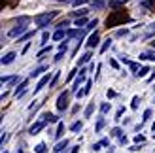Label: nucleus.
Here are the masks:
<instances>
[{
    "label": "nucleus",
    "mask_w": 155,
    "mask_h": 153,
    "mask_svg": "<svg viewBox=\"0 0 155 153\" xmlns=\"http://www.w3.org/2000/svg\"><path fill=\"white\" fill-rule=\"evenodd\" d=\"M155 60V55H151V53H142V55H140V60Z\"/></svg>",
    "instance_id": "obj_22"
},
{
    "label": "nucleus",
    "mask_w": 155,
    "mask_h": 153,
    "mask_svg": "<svg viewBox=\"0 0 155 153\" xmlns=\"http://www.w3.org/2000/svg\"><path fill=\"white\" fill-rule=\"evenodd\" d=\"M19 153H23V151H19Z\"/></svg>",
    "instance_id": "obj_51"
},
{
    "label": "nucleus",
    "mask_w": 155,
    "mask_h": 153,
    "mask_svg": "<svg viewBox=\"0 0 155 153\" xmlns=\"http://www.w3.org/2000/svg\"><path fill=\"white\" fill-rule=\"evenodd\" d=\"M51 51V47H44L40 53H38V59H44V55H45V53H49Z\"/></svg>",
    "instance_id": "obj_30"
},
{
    "label": "nucleus",
    "mask_w": 155,
    "mask_h": 153,
    "mask_svg": "<svg viewBox=\"0 0 155 153\" xmlns=\"http://www.w3.org/2000/svg\"><path fill=\"white\" fill-rule=\"evenodd\" d=\"M76 72H78V70H72V72H70V74H68V81H70V80H72V78H74V76H76Z\"/></svg>",
    "instance_id": "obj_43"
},
{
    "label": "nucleus",
    "mask_w": 155,
    "mask_h": 153,
    "mask_svg": "<svg viewBox=\"0 0 155 153\" xmlns=\"http://www.w3.org/2000/svg\"><path fill=\"white\" fill-rule=\"evenodd\" d=\"M155 34V23L153 25H150V32H148V36H153Z\"/></svg>",
    "instance_id": "obj_39"
},
{
    "label": "nucleus",
    "mask_w": 155,
    "mask_h": 153,
    "mask_svg": "<svg viewBox=\"0 0 155 153\" xmlns=\"http://www.w3.org/2000/svg\"><path fill=\"white\" fill-rule=\"evenodd\" d=\"M36 153H48V146H45V144H38V146H36Z\"/></svg>",
    "instance_id": "obj_19"
},
{
    "label": "nucleus",
    "mask_w": 155,
    "mask_h": 153,
    "mask_svg": "<svg viewBox=\"0 0 155 153\" xmlns=\"http://www.w3.org/2000/svg\"><path fill=\"white\" fill-rule=\"evenodd\" d=\"M153 138H155V134H153Z\"/></svg>",
    "instance_id": "obj_50"
},
{
    "label": "nucleus",
    "mask_w": 155,
    "mask_h": 153,
    "mask_svg": "<svg viewBox=\"0 0 155 153\" xmlns=\"http://www.w3.org/2000/svg\"><path fill=\"white\" fill-rule=\"evenodd\" d=\"M100 112H102V113H108V112H110V106H108V104L104 102L102 106H100Z\"/></svg>",
    "instance_id": "obj_32"
},
{
    "label": "nucleus",
    "mask_w": 155,
    "mask_h": 153,
    "mask_svg": "<svg viewBox=\"0 0 155 153\" xmlns=\"http://www.w3.org/2000/svg\"><path fill=\"white\" fill-rule=\"evenodd\" d=\"M27 23H28V17H21L19 19V25L17 27H13L10 32H8V36L10 38H21V34H27Z\"/></svg>",
    "instance_id": "obj_1"
},
{
    "label": "nucleus",
    "mask_w": 155,
    "mask_h": 153,
    "mask_svg": "<svg viewBox=\"0 0 155 153\" xmlns=\"http://www.w3.org/2000/svg\"><path fill=\"white\" fill-rule=\"evenodd\" d=\"M63 134H64V123H59V129H57V132H55V138H63Z\"/></svg>",
    "instance_id": "obj_15"
},
{
    "label": "nucleus",
    "mask_w": 155,
    "mask_h": 153,
    "mask_svg": "<svg viewBox=\"0 0 155 153\" xmlns=\"http://www.w3.org/2000/svg\"><path fill=\"white\" fill-rule=\"evenodd\" d=\"M104 0H93V8H97V10H100V8H104Z\"/></svg>",
    "instance_id": "obj_21"
},
{
    "label": "nucleus",
    "mask_w": 155,
    "mask_h": 153,
    "mask_svg": "<svg viewBox=\"0 0 155 153\" xmlns=\"http://www.w3.org/2000/svg\"><path fill=\"white\" fill-rule=\"evenodd\" d=\"M123 2H129V0H112L110 6H119V4H123Z\"/></svg>",
    "instance_id": "obj_33"
},
{
    "label": "nucleus",
    "mask_w": 155,
    "mask_h": 153,
    "mask_svg": "<svg viewBox=\"0 0 155 153\" xmlns=\"http://www.w3.org/2000/svg\"><path fill=\"white\" fill-rule=\"evenodd\" d=\"M121 132H123V131H121L119 127H115V129H112V131H110V134H112V136H119V138H121V136H123Z\"/></svg>",
    "instance_id": "obj_23"
},
{
    "label": "nucleus",
    "mask_w": 155,
    "mask_h": 153,
    "mask_svg": "<svg viewBox=\"0 0 155 153\" xmlns=\"http://www.w3.org/2000/svg\"><path fill=\"white\" fill-rule=\"evenodd\" d=\"M110 64H112V66H114V68H117V66H119V64H117V60H114V59H112V60H110Z\"/></svg>",
    "instance_id": "obj_45"
},
{
    "label": "nucleus",
    "mask_w": 155,
    "mask_h": 153,
    "mask_svg": "<svg viewBox=\"0 0 155 153\" xmlns=\"http://www.w3.org/2000/svg\"><path fill=\"white\" fill-rule=\"evenodd\" d=\"M148 72H150V68H148V66H142V70H140V74H138V78H146V76H148Z\"/></svg>",
    "instance_id": "obj_26"
},
{
    "label": "nucleus",
    "mask_w": 155,
    "mask_h": 153,
    "mask_svg": "<svg viewBox=\"0 0 155 153\" xmlns=\"http://www.w3.org/2000/svg\"><path fill=\"white\" fill-rule=\"evenodd\" d=\"M27 85H28V81H27V80H23V81H21V85H19L17 89H15V96L19 98V96H23V95H25V91H27Z\"/></svg>",
    "instance_id": "obj_7"
},
{
    "label": "nucleus",
    "mask_w": 155,
    "mask_h": 153,
    "mask_svg": "<svg viewBox=\"0 0 155 153\" xmlns=\"http://www.w3.org/2000/svg\"><path fill=\"white\" fill-rule=\"evenodd\" d=\"M85 72H87V70H85V68H81V70H80V76H78V78H76V83H74L72 91H78V87H80L81 83L85 81Z\"/></svg>",
    "instance_id": "obj_5"
},
{
    "label": "nucleus",
    "mask_w": 155,
    "mask_h": 153,
    "mask_svg": "<svg viewBox=\"0 0 155 153\" xmlns=\"http://www.w3.org/2000/svg\"><path fill=\"white\" fill-rule=\"evenodd\" d=\"M110 45H112V40H110V38H108V40H106V42L102 44V47H100V53H104V51H106L108 47H110Z\"/></svg>",
    "instance_id": "obj_24"
},
{
    "label": "nucleus",
    "mask_w": 155,
    "mask_h": 153,
    "mask_svg": "<svg viewBox=\"0 0 155 153\" xmlns=\"http://www.w3.org/2000/svg\"><path fill=\"white\" fill-rule=\"evenodd\" d=\"M91 57H93V55H91V53H89V51H87V53H85V55H83V57H81V59H80V64H85V63H87V60H89V59H91Z\"/></svg>",
    "instance_id": "obj_25"
},
{
    "label": "nucleus",
    "mask_w": 155,
    "mask_h": 153,
    "mask_svg": "<svg viewBox=\"0 0 155 153\" xmlns=\"http://www.w3.org/2000/svg\"><path fill=\"white\" fill-rule=\"evenodd\" d=\"M134 142H136V144H142V142H146V138H144V136H140V134H138V136H134Z\"/></svg>",
    "instance_id": "obj_34"
},
{
    "label": "nucleus",
    "mask_w": 155,
    "mask_h": 153,
    "mask_svg": "<svg viewBox=\"0 0 155 153\" xmlns=\"http://www.w3.org/2000/svg\"><path fill=\"white\" fill-rule=\"evenodd\" d=\"M63 57H64V53H63V51H61V53H59V55L55 57V60H61V59H63Z\"/></svg>",
    "instance_id": "obj_47"
},
{
    "label": "nucleus",
    "mask_w": 155,
    "mask_h": 153,
    "mask_svg": "<svg viewBox=\"0 0 155 153\" xmlns=\"http://www.w3.org/2000/svg\"><path fill=\"white\" fill-rule=\"evenodd\" d=\"M68 108V93H61L57 98V110L59 112H64Z\"/></svg>",
    "instance_id": "obj_3"
},
{
    "label": "nucleus",
    "mask_w": 155,
    "mask_h": 153,
    "mask_svg": "<svg viewBox=\"0 0 155 153\" xmlns=\"http://www.w3.org/2000/svg\"><path fill=\"white\" fill-rule=\"evenodd\" d=\"M91 85H93L91 81H87V83H85V89H83V91H78V98H80V96H85V95H89Z\"/></svg>",
    "instance_id": "obj_12"
},
{
    "label": "nucleus",
    "mask_w": 155,
    "mask_h": 153,
    "mask_svg": "<svg viewBox=\"0 0 155 153\" xmlns=\"http://www.w3.org/2000/svg\"><path fill=\"white\" fill-rule=\"evenodd\" d=\"M70 2H74V0H70Z\"/></svg>",
    "instance_id": "obj_49"
},
{
    "label": "nucleus",
    "mask_w": 155,
    "mask_h": 153,
    "mask_svg": "<svg viewBox=\"0 0 155 153\" xmlns=\"http://www.w3.org/2000/svg\"><path fill=\"white\" fill-rule=\"evenodd\" d=\"M102 127H104V119L100 117V119H98V123H97V131H100V129H102Z\"/></svg>",
    "instance_id": "obj_36"
},
{
    "label": "nucleus",
    "mask_w": 155,
    "mask_h": 153,
    "mask_svg": "<svg viewBox=\"0 0 155 153\" xmlns=\"http://www.w3.org/2000/svg\"><path fill=\"white\" fill-rule=\"evenodd\" d=\"M45 70H48V68H45V66H38V68H34V70L32 72H30V78H38V76H42Z\"/></svg>",
    "instance_id": "obj_9"
},
{
    "label": "nucleus",
    "mask_w": 155,
    "mask_h": 153,
    "mask_svg": "<svg viewBox=\"0 0 155 153\" xmlns=\"http://www.w3.org/2000/svg\"><path fill=\"white\" fill-rule=\"evenodd\" d=\"M44 127H45V121H38V123H34L32 127L28 129V134H32V136H34V134H38V132H40Z\"/></svg>",
    "instance_id": "obj_4"
},
{
    "label": "nucleus",
    "mask_w": 155,
    "mask_h": 153,
    "mask_svg": "<svg viewBox=\"0 0 155 153\" xmlns=\"http://www.w3.org/2000/svg\"><path fill=\"white\" fill-rule=\"evenodd\" d=\"M150 117H151V110H146V112H144V117H142V123H146Z\"/></svg>",
    "instance_id": "obj_28"
},
{
    "label": "nucleus",
    "mask_w": 155,
    "mask_h": 153,
    "mask_svg": "<svg viewBox=\"0 0 155 153\" xmlns=\"http://www.w3.org/2000/svg\"><path fill=\"white\" fill-rule=\"evenodd\" d=\"M44 121H45V123H57L59 117H55L53 113H45V116H44Z\"/></svg>",
    "instance_id": "obj_13"
},
{
    "label": "nucleus",
    "mask_w": 155,
    "mask_h": 153,
    "mask_svg": "<svg viewBox=\"0 0 155 153\" xmlns=\"http://www.w3.org/2000/svg\"><path fill=\"white\" fill-rule=\"evenodd\" d=\"M83 2H87V0H74L72 4H74V6H80V4H83Z\"/></svg>",
    "instance_id": "obj_42"
},
{
    "label": "nucleus",
    "mask_w": 155,
    "mask_h": 153,
    "mask_svg": "<svg viewBox=\"0 0 155 153\" xmlns=\"http://www.w3.org/2000/svg\"><path fill=\"white\" fill-rule=\"evenodd\" d=\"M63 38H64V30H61V28L53 34V40H63Z\"/></svg>",
    "instance_id": "obj_20"
},
{
    "label": "nucleus",
    "mask_w": 155,
    "mask_h": 153,
    "mask_svg": "<svg viewBox=\"0 0 155 153\" xmlns=\"http://www.w3.org/2000/svg\"><path fill=\"white\" fill-rule=\"evenodd\" d=\"M32 36H34V32H27V34H23L19 38V42H25V40H28V38H32Z\"/></svg>",
    "instance_id": "obj_27"
},
{
    "label": "nucleus",
    "mask_w": 155,
    "mask_h": 153,
    "mask_svg": "<svg viewBox=\"0 0 155 153\" xmlns=\"http://www.w3.org/2000/svg\"><path fill=\"white\" fill-rule=\"evenodd\" d=\"M48 40H49V34H48V32H44V34H42V44H45Z\"/></svg>",
    "instance_id": "obj_40"
},
{
    "label": "nucleus",
    "mask_w": 155,
    "mask_h": 153,
    "mask_svg": "<svg viewBox=\"0 0 155 153\" xmlns=\"http://www.w3.org/2000/svg\"><path fill=\"white\" fill-rule=\"evenodd\" d=\"M57 80H59V72L55 74V78H53V80H51V83H49V85H55V83H57Z\"/></svg>",
    "instance_id": "obj_41"
},
{
    "label": "nucleus",
    "mask_w": 155,
    "mask_h": 153,
    "mask_svg": "<svg viewBox=\"0 0 155 153\" xmlns=\"http://www.w3.org/2000/svg\"><path fill=\"white\" fill-rule=\"evenodd\" d=\"M74 13L78 15V19H80V17H85V15L89 13V10H87V8H81V10H78V11H74Z\"/></svg>",
    "instance_id": "obj_18"
},
{
    "label": "nucleus",
    "mask_w": 155,
    "mask_h": 153,
    "mask_svg": "<svg viewBox=\"0 0 155 153\" xmlns=\"http://www.w3.org/2000/svg\"><path fill=\"white\" fill-rule=\"evenodd\" d=\"M59 49H61V51H66V42H64V44H61V45H59Z\"/></svg>",
    "instance_id": "obj_44"
},
{
    "label": "nucleus",
    "mask_w": 155,
    "mask_h": 153,
    "mask_svg": "<svg viewBox=\"0 0 155 153\" xmlns=\"http://www.w3.org/2000/svg\"><path fill=\"white\" fill-rule=\"evenodd\" d=\"M85 23H87V21H85V17H81V19H78V21H76V25H78V27H83Z\"/></svg>",
    "instance_id": "obj_37"
},
{
    "label": "nucleus",
    "mask_w": 155,
    "mask_h": 153,
    "mask_svg": "<svg viewBox=\"0 0 155 153\" xmlns=\"http://www.w3.org/2000/svg\"><path fill=\"white\" fill-rule=\"evenodd\" d=\"M98 44V34L95 32V34H91L89 36V42H87V47H95V45Z\"/></svg>",
    "instance_id": "obj_10"
},
{
    "label": "nucleus",
    "mask_w": 155,
    "mask_h": 153,
    "mask_svg": "<svg viewBox=\"0 0 155 153\" xmlns=\"http://www.w3.org/2000/svg\"><path fill=\"white\" fill-rule=\"evenodd\" d=\"M17 57L15 53H8V55H4L2 57V64H10V63H13V59Z\"/></svg>",
    "instance_id": "obj_11"
},
{
    "label": "nucleus",
    "mask_w": 155,
    "mask_h": 153,
    "mask_svg": "<svg viewBox=\"0 0 155 153\" xmlns=\"http://www.w3.org/2000/svg\"><path fill=\"white\" fill-rule=\"evenodd\" d=\"M151 45H153V47H155V42H151Z\"/></svg>",
    "instance_id": "obj_48"
},
{
    "label": "nucleus",
    "mask_w": 155,
    "mask_h": 153,
    "mask_svg": "<svg viewBox=\"0 0 155 153\" xmlns=\"http://www.w3.org/2000/svg\"><path fill=\"white\" fill-rule=\"evenodd\" d=\"M93 112H95V104L91 102L87 108H85V117H91V116H93Z\"/></svg>",
    "instance_id": "obj_16"
},
{
    "label": "nucleus",
    "mask_w": 155,
    "mask_h": 153,
    "mask_svg": "<svg viewBox=\"0 0 155 153\" xmlns=\"http://www.w3.org/2000/svg\"><path fill=\"white\" fill-rule=\"evenodd\" d=\"M81 129H83V123H81V121H76V123H72L70 131H72V132H80Z\"/></svg>",
    "instance_id": "obj_14"
},
{
    "label": "nucleus",
    "mask_w": 155,
    "mask_h": 153,
    "mask_svg": "<svg viewBox=\"0 0 155 153\" xmlns=\"http://www.w3.org/2000/svg\"><path fill=\"white\" fill-rule=\"evenodd\" d=\"M108 144H110V140H108V138H104L102 142H100V146H108Z\"/></svg>",
    "instance_id": "obj_46"
},
{
    "label": "nucleus",
    "mask_w": 155,
    "mask_h": 153,
    "mask_svg": "<svg viewBox=\"0 0 155 153\" xmlns=\"http://www.w3.org/2000/svg\"><path fill=\"white\" fill-rule=\"evenodd\" d=\"M129 66H130V70H133V72H134V76H138V74H140V70H142V68H140V66H138L136 63H129Z\"/></svg>",
    "instance_id": "obj_17"
},
{
    "label": "nucleus",
    "mask_w": 155,
    "mask_h": 153,
    "mask_svg": "<svg viewBox=\"0 0 155 153\" xmlns=\"http://www.w3.org/2000/svg\"><path fill=\"white\" fill-rule=\"evenodd\" d=\"M66 146H68V140L64 138V140H61V142L57 144V146L53 148V151H55V153H63V151L66 149Z\"/></svg>",
    "instance_id": "obj_8"
},
{
    "label": "nucleus",
    "mask_w": 155,
    "mask_h": 153,
    "mask_svg": "<svg viewBox=\"0 0 155 153\" xmlns=\"http://www.w3.org/2000/svg\"><path fill=\"white\" fill-rule=\"evenodd\" d=\"M57 15V11H48V13H40V15H36L34 17V21H36V25L38 27H48L49 23H51V19Z\"/></svg>",
    "instance_id": "obj_2"
},
{
    "label": "nucleus",
    "mask_w": 155,
    "mask_h": 153,
    "mask_svg": "<svg viewBox=\"0 0 155 153\" xmlns=\"http://www.w3.org/2000/svg\"><path fill=\"white\" fill-rule=\"evenodd\" d=\"M98 25V21L97 19H93V21H89V25H87V30H93V28H95Z\"/></svg>",
    "instance_id": "obj_29"
},
{
    "label": "nucleus",
    "mask_w": 155,
    "mask_h": 153,
    "mask_svg": "<svg viewBox=\"0 0 155 153\" xmlns=\"http://www.w3.org/2000/svg\"><path fill=\"white\" fill-rule=\"evenodd\" d=\"M125 34H127V30H125V28H119L117 32H115V36H125Z\"/></svg>",
    "instance_id": "obj_38"
},
{
    "label": "nucleus",
    "mask_w": 155,
    "mask_h": 153,
    "mask_svg": "<svg viewBox=\"0 0 155 153\" xmlns=\"http://www.w3.org/2000/svg\"><path fill=\"white\" fill-rule=\"evenodd\" d=\"M142 6H144V8H151V10H155V0H151V2H144Z\"/></svg>",
    "instance_id": "obj_31"
},
{
    "label": "nucleus",
    "mask_w": 155,
    "mask_h": 153,
    "mask_svg": "<svg viewBox=\"0 0 155 153\" xmlns=\"http://www.w3.org/2000/svg\"><path fill=\"white\" fill-rule=\"evenodd\" d=\"M130 108H133V110H136V108H138V96H134V98H133V104H130Z\"/></svg>",
    "instance_id": "obj_35"
},
{
    "label": "nucleus",
    "mask_w": 155,
    "mask_h": 153,
    "mask_svg": "<svg viewBox=\"0 0 155 153\" xmlns=\"http://www.w3.org/2000/svg\"><path fill=\"white\" fill-rule=\"evenodd\" d=\"M48 83H51V81H49V74H45L44 78H42L40 81H38V85L34 87V93H38V91H40L42 87H45V85H48Z\"/></svg>",
    "instance_id": "obj_6"
}]
</instances>
